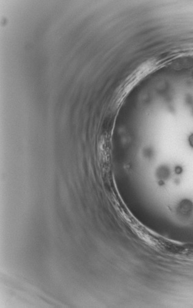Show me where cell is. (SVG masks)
Wrapping results in <instances>:
<instances>
[{
  "instance_id": "6da1fadb",
  "label": "cell",
  "mask_w": 193,
  "mask_h": 308,
  "mask_svg": "<svg viewBox=\"0 0 193 308\" xmlns=\"http://www.w3.org/2000/svg\"><path fill=\"white\" fill-rule=\"evenodd\" d=\"M189 143L192 147H193V135H192L189 137Z\"/></svg>"
}]
</instances>
